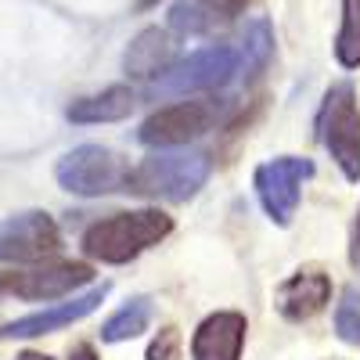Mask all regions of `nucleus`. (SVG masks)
<instances>
[{"mask_svg":"<svg viewBox=\"0 0 360 360\" xmlns=\"http://www.w3.org/2000/svg\"><path fill=\"white\" fill-rule=\"evenodd\" d=\"M209 173H213V159L209 152H198V148H188L184 152H159L141 159L134 169H127L123 191H134L141 198H162V202H188L195 198Z\"/></svg>","mask_w":360,"mask_h":360,"instance_id":"f257e3e1","label":"nucleus"},{"mask_svg":"<svg viewBox=\"0 0 360 360\" xmlns=\"http://www.w3.org/2000/svg\"><path fill=\"white\" fill-rule=\"evenodd\" d=\"M169 231H173V217H166L162 209H134V213H115L90 224L79 245L90 259L119 266L159 245L162 238H169Z\"/></svg>","mask_w":360,"mask_h":360,"instance_id":"f03ea898","label":"nucleus"},{"mask_svg":"<svg viewBox=\"0 0 360 360\" xmlns=\"http://www.w3.org/2000/svg\"><path fill=\"white\" fill-rule=\"evenodd\" d=\"M317 134L324 152L342 169L346 180H360V105L353 83H332L324 94Z\"/></svg>","mask_w":360,"mask_h":360,"instance_id":"7ed1b4c3","label":"nucleus"},{"mask_svg":"<svg viewBox=\"0 0 360 360\" xmlns=\"http://www.w3.org/2000/svg\"><path fill=\"white\" fill-rule=\"evenodd\" d=\"M234 76H238V51L227 44H213L191 51L166 72H159L152 79V94L173 98V94H198V90H220Z\"/></svg>","mask_w":360,"mask_h":360,"instance_id":"20e7f679","label":"nucleus"},{"mask_svg":"<svg viewBox=\"0 0 360 360\" xmlns=\"http://www.w3.org/2000/svg\"><path fill=\"white\" fill-rule=\"evenodd\" d=\"M127 162L119 159L112 148L105 144H79L72 152H65L54 166V176L69 195L79 198H101L112 191H123L127 180Z\"/></svg>","mask_w":360,"mask_h":360,"instance_id":"39448f33","label":"nucleus"},{"mask_svg":"<svg viewBox=\"0 0 360 360\" xmlns=\"http://www.w3.org/2000/svg\"><path fill=\"white\" fill-rule=\"evenodd\" d=\"M310 176H314V162L299 159V155H278V159L256 166V173H252L256 198L263 205V213L278 227L292 224L295 209H299V195H303V184Z\"/></svg>","mask_w":360,"mask_h":360,"instance_id":"423d86ee","label":"nucleus"},{"mask_svg":"<svg viewBox=\"0 0 360 360\" xmlns=\"http://www.w3.org/2000/svg\"><path fill=\"white\" fill-rule=\"evenodd\" d=\"M94 281V270L86 263H72V259H40L25 270H11L0 274V292H11L15 299H29V303H47V299H65L72 295L79 285Z\"/></svg>","mask_w":360,"mask_h":360,"instance_id":"0eeeda50","label":"nucleus"},{"mask_svg":"<svg viewBox=\"0 0 360 360\" xmlns=\"http://www.w3.org/2000/svg\"><path fill=\"white\" fill-rule=\"evenodd\" d=\"M217 123H220L217 101H176L148 115L137 130V141L148 148H184L202 134H209Z\"/></svg>","mask_w":360,"mask_h":360,"instance_id":"6e6552de","label":"nucleus"},{"mask_svg":"<svg viewBox=\"0 0 360 360\" xmlns=\"http://www.w3.org/2000/svg\"><path fill=\"white\" fill-rule=\"evenodd\" d=\"M62 249V231L44 209L15 213L0 224V263H40Z\"/></svg>","mask_w":360,"mask_h":360,"instance_id":"1a4fd4ad","label":"nucleus"},{"mask_svg":"<svg viewBox=\"0 0 360 360\" xmlns=\"http://www.w3.org/2000/svg\"><path fill=\"white\" fill-rule=\"evenodd\" d=\"M108 295V285H94L83 295H72L65 303H54L47 310H37V314H25L11 324L0 328V339H37V335H51V332H62V328L83 321L86 314H94Z\"/></svg>","mask_w":360,"mask_h":360,"instance_id":"9d476101","label":"nucleus"},{"mask_svg":"<svg viewBox=\"0 0 360 360\" xmlns=\"http://www.w3.org/2000/svg\"><path fill=\"white\" fill-rule=\"evenodd\" d=\"M328 303H332V278L317 266L295 270V274H288L274 288V310L292 324H303V321L317 317Z\"/></svg>","mask_w":360,"mask_h":360,"instance_id":"9b49d317","label":"nucleus"},{"mask_svg":"<svg viewBox=\"0 0 360 360\" xmlns=\"http://www.w3.org/2000/svg\"><path fill=\"white\" fill-rule=\"evenodd\" d=\"M249 321L238 310L209 314L191 335V360H242Z\"/></svg>","mask_w":360,"mask_h":360,"instance_id":"f8f14e48","label":"nucleus"},{"mask_svg":"<svg viewBox=\"0 0 360 360\" xmlns=\"http://www.w3.org/2000/svg\"><path fill=\"white\" fill-rule=\"evenodd\" d=\"M256 0H176L169 8V29L184 37H202L238 18Z\"/></svg>","mask_w":360,"mask_h":360,"instance_id":"ddd939ff","label":"nucleus"},{"mask_svg":"<svg viewBox=\"0 0 360 360\" xmlns=\"http://www.w3.org/2000/svg\"><path fill=\"white\" fill-rule=\"evenodd\" d=\"M173 65V40L166 29L148 25L130 40L127 54H123V69L134 79H155L159 72H166Z\"/></svg>","mask_w":360,"mask_h":360,"instance_id":"4468645a","label":"nucleus"},{"mask_svg":"<svg viewBox=\"0 0 360 360\" xmlns=\"http://www.w3.org/2000/svg\"><path fill=\"white\" fill-rule=\"evenodd\" d=\"M137 105V94L130 86L115 83V86H105L101 94H90V98H79L65 108V119L76 127H94V123H119L127 119Z\"/></svg>","mask_w":360,"mask_h":360,"instance_id":"2eb2a0df","label":"nucleus"},{"mask_svg":"<svg viewBox=\"0 0 360 360\" xmlns=\"http://www.w3.org/2000/svg\"><path fill=\"white\" fill-rule=\"evenodd\" d=\"M234 51H238V72H242V76L263 72L266 62H270V54H274V25H270L266 18L245 22Z\"/></svg>","mask_w":360,"mask_h":360,"instance_id":"dca6fc26","label":"nucleus"},{"mask_svg":"<svg viewBox=\"0 0 360 360\" xmlns=\"http://www.w3.org/2000/svg\"><path fill=\"white\" fill-rule=\"evenodd\" d=\"M155 317V307L148 295H134L127 307H119L105 328H101V342H127V339H137L141 332H148V324Z\"/></svg>","mask_w":360,"mask_h":360,"instance_id":"f3484780","label":"nucleus"},{"mask_svg":"<svg viewBox=\"0 0 360 360\" xmlns=\"http://www.w3.org/2000/svg\"><path fill=\"white\" fill-rule=\"evenodd\" d=\"M335 58L342 69H360V0H342V25L335 37Z\"/></svg>","mask_w":360,"mask_h":360,"instance_id":"a211bd4d","label":"nucleus"},{"mask_svg":"<svg viewBox=\"0 0 360 360\" xmlns=\"http://www.w3.org/2000/svg\"><path fill=\"white\" fill-rule=\"evenodd\" d=\"M335 332L346 342H360V288H349L335 310Z\"/></svg>","mask_w":360,"mask_h":360,"instance_id":"6ab92c4d","label":"nucleus"},{"mask_svg":"<svg viewBox=\"0 0 360 360\" xmlns=\"http://www.w3.org/2000/svg\"><path fill=\"white\" fill-rule=\"evenodd\" d=\"M180 332L176 328H162V332L152 339V346H148V360H180Z\"/></svg>","mask_w":360,"mask_h":360,"instance_id":"aec40b11","label":"nucleus"},{"mask_svg":"<svg viewBox=\"0 0 360 360\" xmlns=\"http://www.w3.org/2000/svg\"><path fill=\"white\" fill-rule=\"evenodd\" d=\"M349 259L360 263V213H356V224H353V238H349Z\"/></svg>","mask_w":360,"mask_h":360,"instance_id":"412c9836","label":"nucleus"},{"mask_svg":"<svg viewBox=\"0 0 360 360\" xmlns=\"http://www.w3.org/2000/svg\"><path fill=\"white\" fill-rule=\"evenodd\" d=\"M69 360H98V353H94V346H90V342H79V346L69 353Z\"/></svg>","mask_w":360,"mask_h":360,"instance_id":"4be33fe9","label":"nucleus"},{"mask_svg":"<svg viewBox=\"0 0 360 360\" xmlns=\"http://www.w3.org/2000/svg\"><path fill=\"white\" fill-rule=\"evenodd\" d=\"M15 360H51L47 353H37V349H25V353H18Z\"/></svg>","mask_w":360,"mask_h":360,"instance_id":"5701e85b","label":"nucleus"},{"mask_svg":"<svg viewBox=\"0 0 360 360\" xmlns=\"http://www.w3.org/2000/svg\"><path fill=\"white\" fill-rule=\"evenodd\" d=\"M148 4H155V0H141V8H148Z\"/></svg>","mask_w":360,"mask_h":360,"instance_id":"b1692460","label":"nucleus"},{"mask_svg":"<svg viewBox=\"0 0 360 360\" xmlns=\"http://www.w3.org/2000/svg\"><path fill=\"white\" fill-rule=\"evenodd\" d=\"M328 360H342V356H328Z\"/></svg>","mask_w":360,"mask_h":360,"instance_id":"393cba45","label":"nucleus"}]
</instances>
